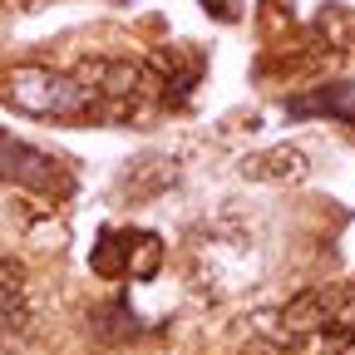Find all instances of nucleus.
Listing matches in <instances>:
<instances>
[{"instance_id": "1", "label": "nucleus", "mask_w": 355, "mask_h": 355, "mask_svg": "<svg viewBox=\"0 0 355 355\" xmlns=\"http://www.w3.org/2000/svg\"><path fill=\"white\" fill-rule=\"evenodd\" d=\"M0 104L30 114V119H55V123H84L104 119V104L74 79V69H50V64H10L0 69Z\"/></svg>"}, {"instance_id": "5", "label": "nucleus", "mask_w": 355, "mask_h": 355, "mask_svg": "<svg viewBox=\"0 0 355 355\" xmlns=\"http://www.w3.org/2000/svg\"><path fill=\"white\" fill-rule=\"evenodd\" d=\"M237 173L247 183H277V188H291V183H306L311 178V158L296 148V144H272L261 153H247L237 163Z\"/></svg>"}, {"instance_id": "2", "label": "nucleus", "mask_w": 355, "mask_h": 355, "mask_svg": "<svg viewBox=\"0 0 355 355\" xmlns=\"http://www.w3.org/2000/svg\"><path fill=\"white\" fill-rule=\"evenodd\" d=\"M0 183L40 193L44 202H60V198H69L74 178L55 153H44V148H35V144H25V139L0 128Z\"/></svg>"}, {"instance_id": "9", "label": "nucleus", "mask_w": 355, "mask_h": 355, "mask_svg": "<svg viewBox=\"0 0 355 355\" xmlns=\"http://www.w3.org/2000/svg\"><path fill=\"white\" fill-rule=\"evenodd\" d=\"M15 6H50V0H15Z\"/></svg>"}, {"instance_id": "10", "label": "nucleus", "mask_w": 355, "mask_h": 355, "mask_svg": "<svg viewBox=\"0 0 355 355\" xmlns=\"http://www.w3.org/2000/svg\"><path fill=\"white\" fill-rule=\"evenodd\" d=\"M0 6H6V0H0Z\"/></svg>"}, {"instance_id": "7", "label": "nucleus", "mask_w": 355, "mask_h": 355, "mask_svg": "<svg viewBox=\"0 0 355 355\" xmlns=\"http://www.w3.org/2000/svg\"><path fill=\"white\" fill-rule=\"evenodd\" d=\"M158 266H163V242H158V232H123V277L153 282Z\"/></svg>"}, {"instance_id": "3", "label": "nucleus", "mask_w": 355, "mask_h": 355, "mask_svg": "<svg viewBox=\"0 0 355 355\" xmlns=\"http://www.w3.org/2000/svg\"><path fill=\"white\" fill-rule=\"evenodd\" d=\"M35 326V306H30V272L20 257L0 252V345L25 340Z\"/></svg>"}, {"instance_id": "8", "label": "nucleus", "mask_w": 355, "mask_h": 355, "mask_svg": "<svg viewBox=\"0 0 355 355\" xmlns=\"http://www.w3.org/2000/svg\"><path fill=\"white\" fill-rule=\"evenodd\" d=\"M202 10L222 25H232V20H242V0H202Z\"/></svg>"}, {"instance_id": "6", "label": "nucleus", "mask_w": 355, "mask_h": 355, "mask_svg": "<svg viewBox=\"0 0 355 355\" xmlns=\"http://www.w3.org/2000/svg\"><path fill=\"white\" fill-rule=\"evenodd\" d=\"M291 119H345L355 123V84H321L316 94H301L282 104Z\"/></svg>"}, {"instance_id": "4", "label": "nucleus", "mask_w": 355, "mask_h": 355, "mask_svg": "<svg viewBox=\"0 0 355 355\" xmlns=\"http://www.w3.org/2000/svg\"><path fill=\"white\" fill-rule=\"evenodd\" d=\"M148 74H153V89H158V99L173 104V109H183L193 99V89L202 84V60L193 50H158L148 60Z\"/></svg>"}]
</instances>
